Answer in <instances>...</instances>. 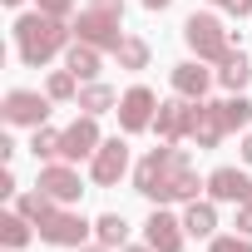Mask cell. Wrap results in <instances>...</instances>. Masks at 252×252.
Listing matches in <instances>:
<instances>
[{
	"mask_svg": "<svg viewBox=\"0 0 252 252\" xmlns=\"http://www.w3.org/2000/svg\"><path fill=\"white\" fill-rule=\"evenodd\" d=\"M69 45H74V25H64L60 15L30 10V15L15 20V50H20V60H25L30 69L50 64V60H55L60 50H69Z\"/></svg>",
	"mask_w": 252,
	"mask_h": 252,
	"instance_id": "1",
	"label": "cell"
},
{
	"mask_svg": "<svg viewBox=\"0 0 252 252\" xmlns=\"http://www.w3.org/2000/svg\"><path fill=\"white\" fill-rule=\"evenodd\" d=\"M183 40H188L193 60H208V64H222V60L237 50V45H232V30H222L218 15H188Z\"/></svg>",
	"mask_w": 252,
	"mask_h": 252,
	"instance_id": "2",
	"label": "cell"
},
{
	"mask_svg": "<svg viewBox=\"0 0 252 252\" xmlns=\"http://www.w3.org/2000/svg\"><path fill=\"white\" fill-rule=\"evenodd\" d=\"M119 129L124 134H144V129H154V114H158V94L149 89V84H129L119 94Z\"/></svg>",
	"mask_w": 252,
	"mask_h": 252,
	"instance_id": "3",
	"label": "cell"
},
{
	"mask_svg": "<svg viewBox=\"0 0 252 252\" xmlns=\"http://www.w3.org/2000/svg\"><path fill=\"white\" fill-rule=\"evenodd\" d=\"M119 20L124 15H109V10H79V20H74V40H84V45H94V50H104V55H114L119 50V40H124V30H119Z\"/></svg>",
	"mask_w": 252,
	"mask_h": 252,
	"instance_id": "4",
	"label": "cell"
},
{
	"mask_svg": "<svg viewBox=\"0 0 252 252\" xmlns=\"http://www.w3.org/2000/svg\"><path fill=\"white\" fill-rule=\"evenodd\" d=\"M203 188H208V178H198V173H193V163H188V158H178V163L163 173V183L154 188V198H149V203H154V208H168V203H193Z\"/></svg>",
	"mask_w": 252,
	"mask_h": 252,
	"instance_id": "5",
	"label": "cell"
},
{
	"mask_svg": "<svg viewBox=\"0 0 252 252\" xmlns=\"http://www.w3.org/2000/svg\"><path fill=\"white\" fill-rule=\"evenodd\" d=\"M40 227V242H50V247H84V237H89V227L94 222H84L79 213H69V208H55L45 222H35Z\"/></svg>",
	"mask_w": 252,
	"mask_h": 252,
	"instance_id": "6",
	"label": "cell"
},
{
	"mask_svg": "<svg viewBox=\"0 0 252 252\" xmlns=\"http://www.w3.org/2000/svg\"><path fill=\"white\" fill-rule=\"evenodd\" d=\"M124 173H129V144H124V139H104V144L94 149V158H89L94 188H114Z\"/></svg>",
	"mask_w": 252,
	"mask_h": 252,
	"instance_id": "7",
	"label": "cell"
},
{
	"mask_svg": "<svg viewBox=\"0 0 252 252\" xmlns=\"http://www.w3.org/2000/svg\"><path fill=\"white\" fill-rule=\"evenodd\" d=\"M5 124H15V129H40V124H50V94L10 89L5 94Z\"/></svg>",
	"mask_w": 252,
	"mask_h": 252,
	"instance_id": "8",
	"label": "cell"
},
{
	"mask_svg": "<svg viewBox=\"0 0 252 252\" xmlns=\"http://www.w3.org/2000/svg\"><path fill=\"white\" fill-rule=\"evenodd\" d=\"M104 139H99V119L94 114H79L69 129H64V139H60V163H79V158H94V149H99Z\"/></svg>",
	"mask_w": 252,
	"mask_h": 252,
	"instance_id": "9",
	"label": "cell"
},
{
	"mask_svg": "<svg viewBox=\"0 0 252 252\" xmlns=\"http://www.w3.org/2000/svg\"><path fill=\"white\" fill-rule=\"evenodd\" d=\"M178 158H188V154H183V149H173V144H163V149H149V154L139 158V168H134V193L154 198V188L163 183V173H168Z\"/></svg>",
	"mask_w": 252,
	"mask_h": 252,
	"instance_id": "10",
	"label": "cell"
},
{
	"mask_svg": "<svg viewBox=\"0 0 252 252\" xmlns=\"http://www.w3.org/2000/svg\"><path fill=\"white\" fill-rule=\"evenodd\" d=\"M144 242H149L154 252H183L188 227H183V218H173L168 208H154L149 222H144Z\"/></svg>",
	"mask_w": 252,
	"mask_h": 252,
	"instance_id": "11",
	"label": "cell"
},
{
	"mask_svg": "<svg viewBox=\"0 0 252 252\" xmlns=\"http://www.w3.org/2000/svg\"><path fill=\"white\" fill-rule=\"evenodd\" d=\"M193 104H198V99H183V94L158 104V114H154V134H158L163 144L188 139V129H193Z\"/></svg>",
	"mask_w": 252,
	"mask_h": 252,
	"instance_id": "12",
	"label": "cell"
},
{
	"mask_svg": "<svg viewBox=\"0 0 252 252\" xmlns=\"http://www.w3.org/2000/svg\"><path fill=\"white\" fill-rule=\"evenodd\" d=\"M35 188H45V193H50L60 208H64V203H79V193H84L79 168H74V163H60V158L40 168V183H35Z\"/></svg>",
	"mask_w": 252,
	"mask_h": 252,
	"instance_id": "13",
	"label": "cell"
},
{
	"mask_svg": "<svg viewBox=\"0 0 252 252\" xmlns=\"http://www.w3.org/2000/svg\"><path fill=\"white\" fill-rule=\"evenodd\" d=\"M222 134H227V124H222V104L198 99V104H193V129H188V139H193L198 149H218Z\"/></svg>",
	"mask_w": 252,
	"mask_h": 252,
	"instance_id": "14",
	"label": "cell"
},
{
	"mask_svg": "<svg viewBox=\"0 0 252 252\" xmlns=\"http://www.w3.org/2000/svg\"><path fill=\"white\" fill-rule=\"evenodd\" d=\"M213 69H208V60H183V64H173V94H183V99H208V89H213Z\"/></svg>",
	"mask_w": 252,
	"mask_h": 252,
	"instance_id": "15",
	"label": "cell"
},
{
	"mask_svg": "<svg viewBox=\"0 0 252 252\" xmlns=\"http://www.w3.org/2000/svg\"><path fill=\"white\" fill-rule=\"evenodd\" d=\"M208 198L213 203H247L252 198V178L242 168H213L208 173Z\"/></svg>",
	"mask_w": 252,
	"mask_h": 252,
	"instance_id": "16",
	"label": "cell"
},
{
	"mask_svg": "<svg viewBox=\"0 0 252 252\" xmlns=\"http://www.w3.org/2000/svg\"><path fill=\"white\" fill-rule=\"evenodd\" d=\"M99 60H104V50H94V45H84V40H74V45L64 50V69H74L84 84L99 79Z\"/></svg>",
	"mask_w": 252,
	"mask_h": 252,
	"instance_id": "17",
	"label": "cell"
},
{
	"mask_svg": "<svg viewBox=\"0 0 252 252\" xmlns=\"http://www.w3.org/2000/svg\"><path fill=\"white\" fill-rule=\"evenodd\" d=\"M84 114H109V109H119V94L109 89V84H99V79H89V84H79V99H74Z\"/></svg>",
	"mask_w": 252,
	"mask_h": 252,
	"instance_id": "18",
	"label": "cell"
},
{
	"mask_svg": "<svg viewBox=\"0 0 252 252\" xmlns=\"http://www.w3.org/2000/svg\"><path fill=\"white\" fill-rule=\"evenodd\" d=\"M183 227H188V237H218V208L193 198V203L183 208Z\"/></svg>",
	"mask_w": 252,
	"mask_h": 252,
	"instance_id": "19",
	"label": "cell"
},
{
	"mask_svg": "<svg viewBox=\"0 0 252 252\" xmlns=\"http://www.w3.org/2000/svg\"><path fill=\"white\" fill-rule=\"evenodd\" d=\"M247 79H252V60H247L242 50H232V55L222 60V69H218V84H222V89H232V94H242V89H247Z\"/></svg>",
	"mask_w": 252,
	"mask_h": 252,
	"instance_id": "20",
	"label": "cell"
},
{
	"mask_svg": "<svg viewBox=\"0 0 252 252\" xmlns=\"http://www.w3.org/2000/svg\"><path fill=\"white\" fill-rule=\"evenodd\" d=\"M114 60H119V69H149V40L124 35V40H119V50H114Z\"/></svg>",
	"mask_w": 252,
	"mask_h": 252,
	"instance_id": "21",
	"label": "cell"
},
{
	"mask_svg": "<svg viewBox=\"0 0 252 252\" xmlns=\"http://www.w3.org/2000/svg\"><path fill=\"white\" fill-rule=\"evenodd\" d=\"M0 242H5L10 252L30 242V218H25L20 208H15V213H0Z\"/></svg>",
	"mask_w": 252,
	"mask_h": 252,
	"instance_id": "22",
	"label": "cell"
},
{
	"mask_svg": "<svg viewBox=\"0 0 252 252\" xmlns=\"http://www.w3.org/2000/svg\"><path fill=\"white\" fill-rule=\"evenodd\" d=\"M79 84H84V79H79L74 69H55L50 84H45V94H50L55 104H69V99H79Z\"/></svg>",
	"mask_w": 252,
	"mask_h": 252,
	"instance_id": "23",
	"label": "cell"
},
{
	"mask_svg": "<svg viewBox=\"0 0 252 252\" xmlns=\"http://www.w3.org/2000/svg\"><path fill=\"white\" fill-rule=\"evenodd\" d=\"M94 237H99L104 247H124V242H129V222H124L119 213H104V218L94 222Z\"/></svg>",
	"mask_w": 252,
	"mask_h": 252,
	"instance_id": "24",
	"label": "cell"
},
{
	"mask_svg": "<svg viewBox=\"0 0 252 252\" xmlns=\"http://www.w3.org/2000/svg\"><path fill=\"white\" fill-rule=\"evenodd\" d=\"M60 139H64L60 129L40 124V129H35V139H30V154H35V158H45V163H55V158H60Z\"/></svg>",
	"mask_w": 252,
	"mask_h": 252,
	"instance_id": "25",
	"label": "cell"
},
{
	"mask_svg": "<svg viewBox=\"0 0 252 252\" xmlns=\"http://www.w3.org/2000/svg\"><path fill=\"white\" fill-rule=\"evenodd\" d=\"M222 124H227V134H237V129H247V124H252V104H247L242 94H232V99H222Z\"/></svg>",
	"mask_w": 252,
	"mask_h": 252,
	"instance_id": "26",
	"label": "cell"
},
{
	"mask_svg": "<svg viewBox=\"0 0 252 252\" xmlns=\"http://www.w3.org/2000/svg\"><path fill=\"white\" fill-rule=\"evenodd\" d=\"M15 208H20V213H25V218H30V222H45V218H50V213H55V208H60V203H55V198H50V193H45V188H40V193H25V198H20V203H15Z\"/></svg>",
	"mask_w": 252,
	"mask_h": 252,
	"instance_id": "27",
	"label": "cell"
},
{
	"mask_svg": "<svg viewBox=\"0 0 252 252\" xmlns=\"http://www.w3.org/2000/svg\"><path fill=\"white\" fill-rule=\"evenodd\" d=\"M208 252H252V237L247 232H218V237H208Z\"/></svg>",
	"mask_w": 252,
	"mask_h": 252,
	"instance_id": "28",
	"label": "cell"
},
{
	"mask_svg": "<svg viewBox=\"0 0 252 252\" xmlns=\"http://www.w3.org/2000/svg\"><path fill=\"white\" fill-rule=\"evenodd\" d=\"M40 10H45V15H60V20H64V15H74V0H40Z\"/></svg>",
	"mask_w": 252,
	"mask_h": 252,
	"instance_id": "29",
	"label": "cell"
},
{
	"mask_svg": "<svg viewBox=\"0 0 252 252\" xmlns=\"http://www.w3.org/2000/svg\"><path fill=\"white\" fill-rule=\"evenodd\" d=\"M222 10L237 15V20H247V15H252V0H222Z\"/></svg>",
	"mask_w": 252,
	"mask_h": 252,
	"instance_id": "30",
	"label": "cell"
},
{
	"mask_svg": "<svg viewBox=\"0 0 252 252\" xmlns=\"http://www.w3.org/2000/svg\"><path fill=\"white\" fill-rule=\"evenodd\" d=\"M237 232L252 237V203H237Z\"/></svg>",
	"mask_w": 252,
	"mask_h": 252,
	"instance_id": "31",
	"label": "cell"
},
{
	"mask_svg": "<svg viewBox=\"0 0 252 252\" xmlns=\"http://www.w3.org/2000/svg\"><path fill=\"white\" fill-rule=\"evenodd\" d=\"M94 10H109V15H124V0H89Z\"/></svg>",
	"mask_w": 252,
	"mask_h": 252,
	"instance_id": "32",
	"label": "cell"
},
{
	"mask_svg": "<svg viewBox=\"0 0 252 252\" xmlns=\"http://www.w3.org/2000/svg\"><path fill=\"white\" fill-rule=\"evenodd\" d=\"M10 193H15V173L5 168V173H0V198H10Z\"/></svg>",
	"mask_w": 252,
	"mask_h": 252,
	"instance_id": "33",
	"label": "cell"
},
{
	"mask_svg": "<svg viewBox=\"0 0 252 252\" xmlns=\"http://www.w3.org/2000/svg\"><path fill=\"white\" fill-rule=\"evenodd\" d=\"M242 163L252 168V134H242Z\"/></svg>",
	"mask_w": 252,
	"mask_h": 252,
	"instance_id": "34",
	"label": "cell"
},
{
	"mask_svg": "<svg viewBox=\"0 0 252 252\" xmlns=\"http://www.w3.org/2000/svg\"><path fill=\"white\" fill-rule=\"evenodd\" d=\"M74 252H114V247H104V242H84V247H74Z\"/></svg>",
	"mask_w": 252,
	"mask_h": 252,
	"instance_id": "35",
	"label": "cell"
},
{
	"mask_svg": "<svg viewBox=\"0 0 252 252\" xmlns=\"http://www.w3.org/2000/svg\"><path fill=\"white\" fill-rule=\"evenodd\" d=\"M173 0H144V10H168Z\"/></svg>",
	"mask_w": 252,
	"mask_h": 252,
	"instance_id": "36",
	"label": "cell"
},
{
	"mask_svg": "<svg viewBox=\"0 0 252 252\" xmlns=\"http://www.w3.org/2000/svg\"><path fill=\"white\" fill-rule=\"evenodd\" d=\"M119 252H154V247H149V242H139V247H134V242H124Z\"/></svg>",
	"mask_w": 252,
	"mask_h": 252,
	"instance_id": "37",
	"label": "cell"
},
{
	"mask_svg": "<svg viewBox=\"0 0 252 252\" xmlns=\"http://www.w3.org/2000/svg\"><path fill=\"white\" fill-rule=\"evenodd\" d=\"M208 5H222V0H208Z\"/></svg>",
	"mask_w": 252,
	"mask_h": 252,
	"instance_id": "38",
	"label": "cell"
},
{
	"mask_svg": "<svg viewBox=\"0 0 252 252\" xmlns=\"http://www.w3.org/2000/svg\"><path fill=\"white\" fill-rule=\"evenodd\" d=\"M5 5H20V0H5Z\"/></svg>",
	"mask_w": 252,
	"mask_h": 252,
	"instance_id": "39",
	"label": "cell"
},
{
	"mask_svg": "<svg viewBox=\"0 0 252 252\" xmlns=\"http://www.w3.org/2000/svg\"><path fill=\"white\" fill-rule=\"evenodd\" d=\"M247 203H252V198H247Z\"/></svg>",
	"mask_w": 252,
	"mask_h": 252,
	"instance_id": "40",
	"label": "cell"
}]
</instances>
